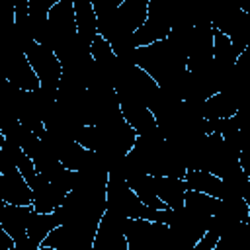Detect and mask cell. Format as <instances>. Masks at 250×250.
<instances>
[{
	"mask_svg": "<svg viewBox=\"0 0 250 250\" xmlns=\"http://www.w3.org/2000/svg\"><path fill=\"white\" fill-rule=\"evenodd\" d=\"M186 62L188 53L176 47L168 37L135 49V64L141 66L160 88L172 84L186 70Z\"/></svg>",
	"mask_w": 250,
	"mask_h": 250,
	"instance_id": "cell-1",
	"label": "cell"
},
{
	"mask_svg": "<svg viewBox=\"0 0 250 250\" xmlns=\"http://www.w3.org/2000/svg\"><path fill=\"white\" fill-rule=\"evenodd\" d=\"M0 76L20 90H37L39 78L35 76L23 49L16 43H0Z\"/></svg>",
	"mask_w": 250,
	"mask_h": 250,
	"instance_id": "cell-2",
	"label": "cell"
},
{
	"mask_svg": "<svg viewBox=\"0 0 250 250\" xmlns=\"http://www.w3.org/2000/svg\"><path fill=\"white\" fill-rule=\"evenodd\" d=\"M23 53H25L35 76L39 78V86L49 88V90H57L59 80H61V72H62V64H61L59 57L55 55V51L47 45L31 41Z\"/></svg>",
	"mask_w": 250,
	"mask_h": 250,
	"instance_id": "cell-3",
	"label": "cell"
},
{
	"mask_svg": "<svg viewBox=\"0 0 250 250\" xmlns=\"http://www.w3.org/2000/svg\"><path fill=\"white\" fill-rule=\"evenodd\" d=\"M47 20H49L51 35H53V45H51V49H55L59 43H62V41H66V39H70V37L76 35L72 0H59L57 4H53V6L49 8Z\"/></svg>",
	"mask_w": 250,
	"mask_h": 250,
	"instance_id": "cell-4",
	"label": "cell"
},
{
	"mask_svg": "<svg viewBox=\"0 0 250 250\" xmlns=\"http://www.w3.org/2000/svg\"><path fill=\"white\" fill-rule=\"evenodd\" d=\"M29 186H31V191H33L31 207L37 213H51V211H55L62 203V199L66 195L64 189H61L59 186H55L53 182H49L41 174H37L35 180Z\"/></svg>",
	"mask_w": 250,
	"mask_h": 250,
	"instance_id": "cell-5",
	"label": "cell"
},
{
	"mask_svg": "<svg viewBox=\"0 0 250 250\" xmlns=\"http://www.w3.org/2000/svg\"><path fill=\"white\" fill-rule=\"evenodd\" d=\"M33 207L31 205H14V203H4L0 211V225L2 229L14 238V244L27 236V221L31 215Z\"/></svg>",
	"mask_w": 250,
	"mask_h": 250,
	"instance_id": "cell-6",
	"label": "cell"
},
{
	"mask_svg": "<svg viewBox=\"0 0 250 250\" xmlns=\"http://www.w3.org/2000/svg\"><path fill=\"white\" fill-rule=\"evenodd\" d=\"M2 199L4 203L14 205H31L33 191L27 180L20 174V170L2 174Z\"/></svg>",
	"mask_w": 250,
	"mask_h": 250,
	"instance_id": "cell-7",
	"label": "cell"
},
{
	"mask_svg": "<svg viewBox=\"0 0 250 250\" xmlns=\"http://www.w3.org/2000/svg\"><path fill=\"white\" fill-rule=\"evenodd\" d=\"M184 184H186V189H195V191H201V193H207V195H213V197H219V199L225 195L223 180L219 176L207 172V170H201V168L186 170Z\"/></svg>",
	"mask_w": 250,
	"mask_h": 250,
	"instance_id": "cell-8",
	"label": "cell"
},
{
	"mask_svg": "<svg viewBox=\"0 0 250 250\" xmlns=\"http://www.w3.org/2000/svg\"><path fill=\"white\" fill-rule=\"evenodd\" d=\"M152 178H154L156 195L168 209L184 207V193H186L184 178L178 176H152Z\"/></svg>",
	"mask_w": 250,
	"mask_h": 250,
	"instance_id": "cell-9",
	"label": "cell"
},
{
	"mask_svg": "<svg viewBox=\"0 0 250 250\" xmlns=\"http://www.w3.org/2000/svg\"><path fill=\"white\" fill-rule=\"evenodd\" d=\"M72 8H74L76 35L90 47L94 35L98 33V21H96V12L92 6V0H72Z\"/></svg>",
	"mask_w": 250,
	"mask_h": 250,
	"instance_id": "cell-10",
	"label": "cell"
},
{
	"mask_svg": "<svg viewBox=\"0 0 250 250\" xmlns=\"http://www.w3.org/2000/svg\"><path fill=\"white\" fill-rule=\"evenodd\" d=\"M146 10L148 0H121V4L117 6V20L125 31L133 33L145 23Z\"/></svg>",
	"mask_w": 250,
	"mask_h": 250,
	"instance_id": "cell-11",
	"label": "cell"
},
{
	"mask_svg": "<svg viewBox=\"0 0 250 250\" xmlns=\"http://www.w3.org/2000/svg\"><path fill=\"white\" fill-rule=\"evenodd\" d=\"M127 186L135 191V195L146 203L148 207H154V209H166V205L160 201V197L156 195V189H154V178L150 174H145V172H139V174H131L125 178Z\"/></svg>",
	"mask_w": 250,
	"mask_h": 250,
	"instance_id": "cell-12",
	"label": "cell"
},
{
	"mask_svg": "<svg viewBox=\"0 0 250 250\" xmlns=\"http://www.w3.org/2000/svg\"><path fill=\"white\" fill-rule=\"evenodd\" d=\"M61 225V215L59 211H51V213H37V211H31L29 215V221H27V236L39 246L41 240L55 229Z\"/></svg>",
	"mask_w": 250,
	"mask_h": 250,
	"instance_id": "cell-13",
	"label": "cell"
},
{
	"mask_svg": "<svg viewBox=\"0 0 250 250\" xmlns=\"http://www.w3.org/2000/svg\"><path fill=\"white\" fill-rule=\"evenodd\" d=\"M184 207L188 211H191L193 215L201 217V219H209L217 213L219 207V197L195 191V189H186L184 193Z\"/></svg>",
	"mask_w": 250,
	"mask_h": 250,
	"instance_id": "cell-14",
	"label": "cell"
}]
</instances>
